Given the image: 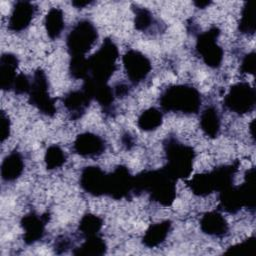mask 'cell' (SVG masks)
I'll use <instances>...</instances> for the list:
<instances>
[{
  "instance_id": "6da1fadb",
  "label": "cell",
  "mask_w": 256,
  "mask_h": 256,
  "mask_svg": "<svg viewBox=\"0 0 256 256\" xmlns=\"http://www.w3.org/2000/svg\"><path fill=\"white\" fill-rule=\"evenodd\" d=\"M176 182L163 168L145 170L134 176V194L145 192L152 201L168 207L176 198Z\"/></svg>"
},
{
  "instance_id": "7a4b0ae2",
  "label": "cell",
  "mask_w": 256,
  "mask_h": 256,
  "mask_svg": "<svg viewBox=\"0 0 256 256\" xmlns=\"http://www.w3.org/2000/svg\"><path fill=\"white\" fill-rule=\"evenodd\" d=\"M159 104L166 112L196 114L202 104L200 92L188 84H175L163 90L159 97Z\"/></svg>"
},
{
  "instance_id": "3957f363",
  "label": "cell",
  "mask_w": 256,
  "mask_h": 256,
  "mask_svg": "<svg viewBox=\"0 0 256 256\" xmlns=\"http://www.w3.org/2000/svg\"><path fill=\"white\" fill-rule=\"evenodd\" d=\"M163 149L166 158V164L163 169L176 180L188 178L193 170L194 149L173 136H169L164 140Z\"/></svg>"
},
{
  "instance_id": "277c9868",
  "label": "cell",
  "mask_w": 256,
  "mask_h": 256,
  "mask_svg": "<svg viewBox=\"0 0 256 256\" xmlns=\"http://www.w3.org/2000/svg\"><path fill=\"white\" fill-rule=\"evenodd\" d=\"M118 57L117 45L112 39L106 38L99 49L88 58L89 72L87 77L97 82L108 83L116 70Z\"/></svg>"
},
{
  "instance_id": "5b68a950",
  "label": "cell",
  "mask_w": 256,
  "mask_h": 256,
  "mask_svg": "<svg viewBox=\"0 0 256 256\" xmlns=\"http://www.w3.org/2000/svg\"><path fill=\"white\" fill-rule=\"evenodd\" d=\"M98 39L95 25L88 19L79 20L69 31L66 37L67 51L71 57L85 56Z\"/></svg>"
},
{
  "instance_id": "8992f818",
  "label": "cell",
  "mask_w": 256,
  "mask_h": 256,
  "mask_svg": "<svg viewBox=\"0 0 256 256\" xmlns=\"http://www.w3.org/2000/svg\"><path fill=\"white\" fill-rule=\"evenodd\" d=\"M220 29L216 26L201 32L196 37L195 52L205 65L210 68H219L222 64L224 51L218 44Z\"/></svg>"
},
{
  "instance_id": "52a82bcc",
  "label": "cell",
  "mask_w": 256,
  "mask_h": 256,
  "mask_svg": "<svg viewBox=\"0 0 256 256\" xmlns=\"http://www.w3.org/2000/svg\"><path fill=\"white\" fill-rule=\"evenodd\" d=\"M29 103L40 113L52 117L56 113L55 99L49 93V83L46 73L38 68L31 79V86L28 92Z\"/></svg>"
},
{
  "instance_id": "ba28073f",
  "label": "cell",
  "mask_w": 256,
  "mask_h": 256,
  "mask_svg": "<svg viewBox=\"0 0 256 256\" xmlns=\"http://www.w3.org/2000/svg\"><path fill=\"white\" fill-rule=\"evenodd\" d=\"M255 101V89L248 82H238L230 87L223 103L230 112L244 115L254 109Z\"/></svg>"
},
{
  "instance_id": "9c48e42d",
  "label": "cell",
  "mask_w": 256,
  "mask_h": 256,
  "mask_svg": "<svg viewBox=\"0 0 256 256\" xmlns=\"http://www.w3.org/2000/svg\"><path fill=\"white\" fill-rule=\"evenodd\" d=\"M134 194V176L123 165L116 166L112 172L107 173L106 196L115 200L129 198Z\"/></svg>"
},
{
  "instance_id": "30bf717a",
  "label": "cell",
  "mask_w": 256,
  "mask_h": 256,
  "mask_svg": "<svg viewBox=\"0 0 256 256\" xmlns=\"http://www.w3.org/2000/svg\"><path fill=\"white\" fill-rule=\"evenodd\" d=\"M122 62L125 74L133 85H138L146 80L152 69L149 58L135 49L128 50L123 55Z\"/></svg>"
},
{
  "instance_id": "8fae6325",
  "label": "cell",
  "mask_w": 256,
  "mask_h": 256,
  "mask_svg": "<svg viewBox=\"0 0 256 256\" xmlns=\"http://www.w3.org/2000/svg\"><path fill=\"white\" fill-rule=\"evenodd\" d=\"M79 184L83 191L92 196L106 195L107 173L98 166L84 167L80 173Z\"/></svg>"
},
{
  "instance_id": "7c38bea8",
  "label": "cell",
  "mask_w": 256,
  "mask_h": 256,
  "mask_svg": "<svg viewBox=\"0 0 256 256\" xmlns=\"http://www.w3.org/2000/svg\"><path fill=\"white\" fill-rule=\"evenodd\" d=\"M49 221V214H37L30 212L21 218L20 225L23 230V241L27 245L35 244L40 241L46 230V225Z\"/></svg>"
},
{
  "instance_id": "4fadbf2b",
  "label": "cell",
  "mask_w": 256,
  "mask_h": 256,
  "mask_svg": "<svg viewBox=\"0 0 256 256\" xmlns=\"http://www.w3.org/2000/svg\"><path fill=\"white\" fill-rule=\"evenodd\" d=\"M82 89L85 90L89 96L97 101V103L102 107L103 112L106 114H112L114 112V101L115 95L113 88L108 85V83L97 82L90 77L84 79Z\"/></svg>"
},
{
  "instance_id": "5bb4252c",
  "label": "cell",
  "mask_w": 256,
  "mask_h": 256,
  "mask_svg": "<svg viewBox=\"0 0 256 256\" xmlns=\"http://www.w3.org/2000/svg\"><path fill=\"white\" fill-rule=\"evenodd\" d=\"M73 150L76 154L85 158L97 157L105 152L106 142L98 134L84 132L77 135L73 143Z\"/></svg>"
},
{
  "instance_id": "9a60e30c",
  "label": "cell",
  "mask_w": 256,
  "mask_h": 256,
  "mask_svg": "<svg viewBox=\"0 0 256 256\" xmlns=\"http://www.w3.org/2000/svg\"><path fill=\"white\" fill-rule=\"evenodd\" d=\"M36 6L29 1H17L13 5L9 17V30L15 33H19L27 29L36 14Z\"/></svg>"
},
{
  "instance_id": "2e32d148",
  "label": "cell",
  "mask_w": 256,
  "mask_h": 256,
  "mask_svg": "<svg viewBox=\"0 0 256 256\" xmlns=\"http://www.w3.org/2000/svg\"><path fill=\"white\" fill-rule=\"evenodd\" d=\"M201 231L211 237L221 238L228 234L229 225L225 217L219 211H209L200 219Z\"/></svg>"
},
{
  "instance_id": "e0dca14e",
  "label": "cell",
  "mask_w": 256,
  "mask_h": 256,
  "mask_svg": "<svg viewBox=\"0 0 256 256\" xmlns=\"http://www.w3.org/2000/svg\"><path fill=\"white\" fill-rule=\"evenodd\" d=\"M91 101L92 98L82 88L72 90L63 97V105L73 120H77L85 114Z\"/></svg>"
},
{
  "instance_id": "ac0fdd59",
  "label": "cell",
  "mask_w": 256,
  "mask_h": 256,
  "mask_svg": "<svg viewBox=\"0 0 256 256\" xmlns=\"http://www.w3.org/2000/svg\"><path fill=\"white\" fill-rule=\"evenodd\" d=\"M19 65L18 57L13 53H3L0 58V87L3 91L13 89Z\"/></svg>"
},
{
  "instance_id": "d6986e66",
  "label": "cell",
  "mask_w": 256,
  "mask_h": 256,
  "mask_svg": "<svg viewBox=\"0 0 256 256\" xmlns=\"http://www.w3.org/2000/svg\"><path fill=\"white\" fill-rule=\"evenodd\" d=\"M24 159L20 152L14 150L6 155L1 163V178L5 182H14L24 171Z\"/></svg>"
},
{
  "instance_id": "ffe728a7",
  "label": "cell",
  "mask_w": 256,
  "mask_h": 256,
  "mask_svg": "<svg viewBox=\"0 0 256 256\" xmlns=\"http://www.w3.org/2000/svg\"><path fill=\"white\" fill-rule=\"evenodd\" d=\"M219 207L230 214H235L245 207L239 185L232 184L219 191Z\"/></svg>"
},
{
  "instance_id": "44dd1931",
  "label": "cell",
  "mask_w": 256,
  "mask_h": 256,
  "mask_svg": "<svg viewBox=\"0 0 256 256\" xmlns=\"http://www.w3.org/2000/svg\"><path fill=\"white\" fill-rule=\"evenodd\" d=\"M171 229L172 222L170 220H163L150 225L143 235V245L148 248H155L159 246L166 240Z\"/></svg>"
},
{
  "instance_id": "7402d4cb",
  "label": "cell",
  "mask_w": 256,
  "mask_h": 256,
  "mask_svg": "<svg viewBox=\"0 0 256 256\" xmlns=\"http://www.w3.org/2000/svg\"><path fill=\"white\" fill-rule=\"evenodd\" d=\"M200 128L209 138H217L221 130V117L218 109L213 106H207L200 115Z\"/></svg>"
},
{
  "instance_id": "603a6c76",
  "label": "cell",
  "mask_w": 256,
  "mask_h": 256,
  "mask_svg": "<svg viewBox=\"0 0 256 256\" xmlns=\"http://www.w3.org/2000/svg\"><path fill=\"white\" fill-rule=\"evenodd\" d=\"M192 193L199 197H205L216 192V184L211 171L196 174L187 181Z\"/></svg>"
},
{
  "instance_id": "cb8c5ba5",
  "label": "cell",
  "mask_w": 256,
  "mask_h": 256,
  "mask_svg": "<svg viewBox=\"0 0 256 256\" xmlns=\"http://www.w3.org/2000/svg\"><path fill=\"white\" fill-rule=\"evenodd\" d=\"M44 26L50 39H58L65 28L64 13L62 9L58 7H52L44 18Z\"/></svg>"
},
{
  "instance_id": "d4e9b609",
  "label": "cell",
  "mask_w": 256,
  "mask_h": 256,
  "mask_svg": "<svg viewBox=\"0 0 256 256\" xmlns=\"http://www.w3.org/2000/svg\"><path fill=\"white\" fill-rule=\"evenodd\" d=\"M107 251V245L104 239L99 235L86 237L85 241L74 249L73 254L77 256H101Z\"/></svg>"
},
{
  "instance_id": "484cf974",
  "label": "cell",
  "mask_w": 256,
  "mask_h": 256,
  "mask_svg": "<svg viewBox=\"0 0 256 256\" xmlns=\"http://www.w3.org/2000/svg\"><path fill=\"white\" fill-rule=\"evenodd\" d=\"M163 123L162 112L155 107H150L141 112L137 119V126L144 132H151L158 129Z\"/></svg>"
},
{
  "instance_id": "4316f807",
  "label": "cell",
  "mask_w": 256,
  "mask_h": 256,
  "mask_svg": "<svg viewBox=\"0 0 256 256\" xmlns=\"http://www.w3.org/2000/svg\"><path fill=\"white\" fill-rule=\"evenodd\" d=\"M243 200H244V206L247 209H250L252 211L255 210V203H256V197H255V168L252 167L249 170L246 171L244 175V181L241 185H239Z\"/></svg>"
},
{
  "instance_id": "83f0119b",
  "label": "cell",
  "mask_w": 256,
  "mask_h": 256,
  "mask_svg": "<svg viewBox=\"0 0 256 256\" xmlns=\"http://www.w3.org/2000/svg\"><path fill=\"white\" fill-rule=\"evenodd\" d=\"M134 13V26L140 32H147L156 24V20L149 9L138 5H132Z\"/></svg>"
},
{
  "instance_id": "f1b7e54d",
  "label": "cell",
  "mask_w": 256,
  "mask_h": 256,
  "mask_svg": "<svg viewBox=\"0 0 256 256\" xmlns=\"http://www.w3.org/2000/svg\"><path fill=\"white\" fill-rule=\"evenodd\" d=\"M103 226V220L92 213H87L80 219L78 230L82 236L90 237L99 234Z\"/></svg>"
},
{
  "instance_id": "f546056e",
  "label": "cell",
  "mask_w": 256,
  "mask_h": 256,
  "mask_svg": "<svg viewBox=\"0 0 256 256\" xmlns=\"http://www.w3.org/2000/svg\"><path fill=\"white\" fill-rule=\"evenodd\" d=\"M67 161V155L65 151L58 145H50L44 155L45 166L48 170H56L61 168Z\"/></svg>"
},
{
  "instance_id": "4dcf8cb0",
  "label": "cell",
  "mask_w": 256,
  "mask_h": 256,
  "mask_svg": "<svg viewBox=\"0 0 256 256\" xmlns=\"http://www.w3.org/2000/svg\"><path fill=\"white\" fill-rule=\"evenodd\" d=\"M238 29L242 34L245 35H252L255 32L254 8L251 2H246L241 9Z\"/></svg>"
},
{
  "instance_id": "1f68e13d",
  "label": "cell",
  "mask_w": 256,
  "mask_h": 256,
  "mask_svg": "<svg viewBox=\"0 0 256 256\" xmlns=\"http://www.w3.org/2000/svg\"><path fill=\"white\" fill-rule=\"evenodd\" d=\"M89 64L85 56H73L69 62V73L74 79H85L88 76Z\"/></svg>"
},
{
  "instance_id": "d6a6232c",
  "label": "cell",
  "mask_w": 256,
  "mask_h": 256,
  "mask_svg": "<svg viewBox=\"0 0 256 256\" xmlns=\"http://www.w3.org/2000/svg\"><path fill=\"white\" fill-rule=\"evenodd\" d=\"M255 248V238L250 237L248 239H245L244 241L237 243L227 249V253H233V254H241V255H250L254 251Z\"/></svg>"
},
{
  "instance_id": "836d02e7",
  "label": "cell",
  "mask_w": 256,
  "mask_h": 256,
  "mask_svg": "<svg viewBox=\"0 0 256 256\" xmlns=\"http://www.w3.org/2000/svg\"><path fill=\"white\" fill-rule=\"evenodd\" d=\"M30 86H31V79L27 75L20 73L17 75V77L15 79L12 90L17 95L28 94V92L30 90Z\"/></svg>"
},
{
  "instance_id": "e575fe53",
  "label": "cell",
  "mask_w": 256,
  "mask_h": 256,
  "mask_svg": "<svg viewBox=\"0 0 256 256\" xmlns=\"http://www.w3.org/2000/svg\"><path fill=\"white\" fill-rule=\"evenodd\" d=\"M240 71L244 74H254L255 72V52L251 51L244 55L240 64Z\"/></svg>"
},
{
  "instance_id": "d590c367",
  "label": "cell",
  "mask_w": 256,
  "mask_h": 256,
  "mask_svg": "<svg viewBox=\"0 0 256 256\" xmlns=\"http://www.w3.org/2000/svg\"><path fill=\"white\" fill-rule=\"evenodd\" d=\"M11 123L9 116L4 112L1 111L0 113V140L1 143H3L5 140H7L10 136V130H11Z\"/></svg>"
},
{
  "instance_id": "8d00e7d4",
  "label": "cell",
  "mask_w": 256,
  "mask_h": 256,
  "mask_svg": "<svg viewBox=\"0 0 256 256\" xmlns=\"http://www.w3.org/2000/svg\"><path fill=\"white\" fill-rule=\"evenodd\" d=\"M71 245H72V242L69 238H67L66 236H61L55 241L54 248L56 253L60 254V253L66 252L69 248H71Z\"/></svg>"
},
{
  "instance_id": "74e56055",
  "label": "cell",
  "mask_w": 256,
  "mask_h": 256,
  "mask_svg": "<svg viewBox=\"0 0 256 256\" xmlns=\"http://www.w3.org/2000/svg\"><path fill=\"white\" fill-rule=\"evenodd\" d=\"M112 88H113L115 97H118V98H123L130 93L129 85L126 83H123V82L116 83Z\"/></svg>"
},
{
  "instance_id": "f35d334b",
  "label": "cell",
  "mask_w": 256,
  "mask_h": 256,
  "mask_svg": "<svg viewBox=\"0 0 256 256\" xmlns=\"http://www.w3.org/2000/svg\"><path fill=\"white\" fill-rule=\"evenodd\" d=\"M121 141H122V144L126 147V149H130L134 145V138L130 133L123 134Z\"/></svg>"
},
{
  "instance_id": "ab89813d",
  "label": "cell",
  "mask_w": 256,
  "mask_h": 256,
  "mask_svg": "<svg viewBox=\"0 0 256 256\" xmlns=\"http://www.w3.org/2000/svg\"><path fill=\"white\" fill-rule=\"evenodd\" d=\"M93 1H89V0H86V1H83V0H74L72 1V5L75 7V8H78V9H81V8H85L86 6H89L90 4H92Z\"/></svg>"
},
{
  "instance_id": "60d3db41",
  "label": "cell",
  "mask_w": 256,
  "mask_h": 256,
  "mask_svg": "<svg viewBox=\"0 0 256 256\" xmlns=\"http://www.w3.org/2000/svg\"><path fill=\"white\" fill-rule=\"evenodd\" d=\"M212 2L211 1H194L193 4L197 7V8H201L204 9L206 7H208Z\"/></svg>"
}]
</instances>
